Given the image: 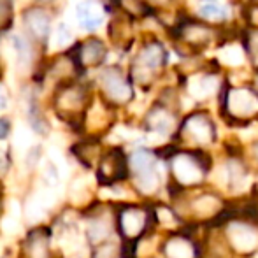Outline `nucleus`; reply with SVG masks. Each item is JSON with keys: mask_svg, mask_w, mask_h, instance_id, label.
Returning a JSON list of instances; mask_svg holds the SVG:
<instances>
[{"mask_svg": "<svg viewBox=\"0 0 258 258\" xmlns=\"http://www.w3.org/2000/svg\"><path fill=\"white\" fill-rule=\"evenodd\" d=\"M23 21L27 30L34 35L37 41L44 42L51 32V20L42 9H28L23 13Z\"/></svg>", "mask_w": 258, "mask_h": 258, "instance_id": "obj_1", "label": "nucleus"}, {"mask_svg": "<svg viewBox=\"0 0 258 258\" xmlns=\"http://www.w3.org/2000/svg\"><path fill=\"white\" fill-rule=\"evenodd\" d=\"M207 206H209L211 209H214V207H216V202H214L213 199H202V201L197 204V209H199V211H206V207H207Z\"/></svg>", "mask_w": 258, "mask_h": 258, "instance_id": "obj_16", "label": "nucleus"}, {"mask_svg": "<svg viewBox=\"0 0 258 258\" xmlns=\"http://www.w3.org/2000/svg\"><path fill=\"white\" fill-rule=\"evenodd\" d=\"M11 130V125L7 119H0V139H4V137H7V134H9Z\"/></svg>", "mask_w": 258, "mask_h": 258, "instance_id": "obj_17", "label": "nucleus"}, {"mask_svg": "<svg viewBox=\"0 0 258 258\" xmlns=\"http://www.w3.org/2000/svg\"><path fill=\"white\" fill-rule=\"evenodd\" d=\"M160 216H162L163 221H172V216H169V213H167V211H160Z\"/></svg>", "mask_w": 258, "mask_h": 258, "instance_id": "obj_18", "label": "nucleus"}, {"mask_svg": "<svg viewBox=\"0 0 258 258\" xmlns=\"http://www.w3.org/2000/svg\"><path fill=\"white\" fill-rule=\"evenodd\" d=\"M78 20L83 28L86 30H95L104 20L102 7L95 0H83L78 6Z\"/></svg>", "mask_w": 258, "mask_h": 258, "instance_id": "obj_3", "label": "nucleus"}, {"mask_svg": "<svg viewBox=\"0 0 258 258\" xmlns=\"http://www.w3.org/2000/svg\"><path fill=\"white\" fill-rule=\"evenodd\" d=\"M169 255L172 258H191V248L183 241H174L167 248Z\"/></svg>", "mask_w": 258, "mask_h": 258, "instance_id": "obj_12", "label": "nucleus"}, {"mask_svg": "<svg viewBox=\"0 0 258 258\" xmlns=\"http://www.w3.org/2000/svg\"><path fill=\"white\" fill-rule=\"evenodd\" d=\"M201 14L207 18V20H223L227 16V11H225V7L220 2L209 0V2H204L201 6Z\"/></svg>", "mask_w": 258, "mask_h": 258, "instance_id": "obj_11", "label": "nucleus"}, {"mask_svg": "<svg viewBox=\"0 0 258 258\" xmlns=\"http://www.w3.org/2000/svg\"><path fill=\"white\" fill-rule=\"evenodd\" d=\"M188 130L195 136L197 141H202V143H207L211 139V126L206 119L202 118H194L188 121Z\"/></svg>", "mask_w": 258, "mask_h": 258, "instance_id": "obj_10", "label": "nucleus"}, {"mask_svg": "<svg viewBox=\"0 0 258 258\" xmlns=\"http://www.w3.org/2000/svg\"><path fill=\"white\" fill-rule=\"evenodd\" d=\"M141 225H143V218H141L139 213H128L125 216V227L128 234H136L139 232Z\"/></svg>", "mask_w": 258, "mask_h": 258, "instance_id": "obj_14", "label": "nucleus"}, {"mask_svg": "<svg viewBox=\"0 0 258 258\" xmlns=\"http://www.w3.org/2000/svg\"><path fill=\"white\" fill-rule=\"evenodd\" d=\"M151 123H153V126L158 132H167V130L170 128V125H172V119H170L165 112H158V114H155V118L151 119Z\"/></svg>", "mask_w": 258, "mask_h": 258, "instance_id": "obj_15", "label": "nucleus"}, {"mask_svg": "<svg viewBox=\"0 0 258 258\" xmlns=\"http://www.w3.org/2000/svg\"><path fill=\"white\" fill-rule=\"evenodd\" d=\"M220 56H221V60H223L225 63H228V65H239V63H242V60H244V58H242L241 49H239V48L225 49Z\"/></svg>", "mask_w": 258, "mask_h": 258, "instance_id": "obj_13", "label": "nucleus"}, {"mask_svg": "<svg viewBox=\"0 0 258 258\" xmlns=\"http://www.w3.org/2000/svg\"><path fill=\"white\" fill-rule=\"evenodd\" d=\"M216 90V79L214 78H197L190 83V93L197 99H206Z\"/></svg>", "mask_w": 258, "mask_h": 258, "instance_id": "obj_9", "label": "nucleus"}, {"mask_svg": "<svg viewBox=\"0 0 258 258\" xmlns=\"http://www.w3.org/2000/svg\"><path fill=\"white\" fill-rule=\"evenodd\" d=\"M105 54V48L100 41L97 39H90V41L83 42L79 46V54H78V60L83 67H93V65H99L102 61Z\"/></svg>", "mask_w": 258, "mask_h": 258, "instance_id": "obj_4", "label": "nucleus"}, {"mask_svg": "<svg viewBox=\"0 0 258 258\" xmlns=\"http://www.w3.org/2000/svg\"><path fill=\"white\" fill-rule=\"evenodd\" d=\"M230 235H232V241L234 244L237 246L239 249L242 251H248V249H253L258 242V237L253 230L246 227H234L230 230Z\"/></svg>", "mask_w": 258, "mask_h": 258, "instance_id": "obj_8", "label": "nucleus"}, {"mask_svg": "<svg viewBox=\"0 0 258 258\" xmlns=\"http://www.w3.org/2000/svg\"><path fill=\"white\" fill-rule=\"evenodd\" d=\"M162 58H163V53H162V48L156 44H151L141 53L139 56V61L136 65V74H150L151 71H155L160 63H162Z\"/></svg>", "mask_w": 258, "mask_h": 258, "instance_id": "obj_5", "label": "nucleus"}, {"mask_svg": "<svg viewBox=\"0 0 258 258\" xmlns=\"http://www.w3.org/2000/svg\"><path fill=\"white\" fill-rule=\"evenodd\" d=\"M104 90L116 100H126L130 97V86L123 79L121 72L116 69H105L102 72Z\"/></svg>", "mask_w": 258, "mask_h": 258, "instance_id": "obj_2", "label": "nucleus"}, {"mask_svg": "<svg viewBox=\"0 0 258 258\" xmlns=\"http://www.w3.org/2000/svg\"><path fill=\"white\" fill-rule=\"evenodd\" d=\"M228 104H230V109L235 114H251L253 111L258 109L256 99L249 92H244V90H235V92H232L230 102Z\"/></svg>", "mask_w": 258, "mask_h": 258, "instance_id": "obj_6", "label": "nucleus"}, {"mask_svg": "<svg viewBox=\"0 0 258 258\" xmlns=\"http://www.w3.org/2000/svg\"><path fill=\"white\" fill-rule=\"evenodd\" d=\"M4 107H6V97H4L2 90H0V109H4Z\"/></svg>", "mask_w": 258, "mask_h": 258, "instance_id": "obj_19", "label": "nucleus"}, {"mask_svg": "<svg viewBox=\"0 0 258 258\" xmlns=\"http://www.w3.org/2000/svg\"><path fill=\"white\" fill-rule=\"evenodd\" d=\"M174 170H176V176L179 177L183 183H195V181L201 177V172H199L197 165L191 162L186 156H179L174 162Z\"/></svg>", "mask_w": 258, "mask_h": 258, "instance_id": "obj_7", "label": "nucleus"}]
</instances>
